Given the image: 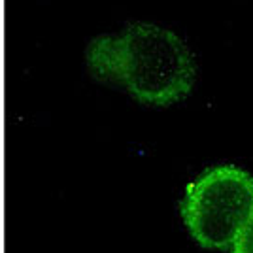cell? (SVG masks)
I'll return each mask as SVG.
<instances>
[{
  "label": "cell",
  "mask_w": 253,
  "mask_h": 253,
  "mask_svg": "<svg viewBox=\"0 0 253 253\" xmlns=\"http://www.w3.org/2000/svg\"><path fill=\"white\" fill-rule=\"evenodd\" d=\"M91 74L123 85L144 104L169 106L193 91L197 63L189 45L155 23H130L117 36H98L87 47Z\"/></svg>",
  "instance_id": "obj_1"
},
{
  "label": "cell",
  "mask_w": 253,
  "mask_h": 253,
  "mask_svg": "<svg viewBox=\"0 0 253 253\" xmlns=\"http://www.w3.org/2000/svg\"><path fill=\"white\" fill-rule=\"evenodd\" d=\"M253 213V176L234 165L202 172L181 202V217L197 242L210 250L232 246Z\"/></svg>",
  "instance_id": "obj_2"
},
{
  "label": "cell",
  "mask_w": 253,
  "mask_h": 253,
  "mask_svg": "<svg viewBox=\"0 0 253 253\" xmlns=\"http://www.w3.org/2000/svg\"><path fill=\"white\" fill-rule=\"evenodd\" d=\"M231 253H253V213L232 242Z\"/></svg>",
  "instance_id": "obj_3"
}]
</instances>
